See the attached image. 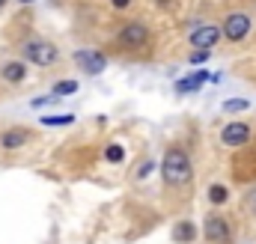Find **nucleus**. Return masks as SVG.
I'll return each mask as SVG.
<instances>
[{"label": "nucleus", "instance_id": "5", "mask_svg": "<svg viewBox=\"0 0 256 244\" xmlns=\"http://www.w3.org/2000/svg\"><path fill=\"white\" fill-rule=\"evenodd\" d=\"M116 45L126 51H140L149 45V27L143 21H128L126 27L116 33Z\"/></svg>", "mask_w": 256, "mask_h": 244}, {"label": "nucleus", "instance_id": "18", "mask_svg": "<svg viewBox=\"0 0 256 244\" xmlns=\"http://www.w3.org/2000/svg\"><path fill=\"white\" fill-rule=\"evenodd\" d=\"M244 212L256 218V184H250V188H248V194H244Z\"/></svg>", "mask_w": 256, "mask_h": 244}, {"label": "nucleus", "instance_id": "1", "mask_svg": "<svg viewBox=\"0 0 256 244\" xmlns=\"http://www.w3.org/2000/svg\"><path fill=\"white\" fill-rule=\"evenodd\" d=\"M161 179H164L167 188H176V190H182V188H188V184L194 182V161L182 146H170V149L164 152Z\"/></svg>", "mask_w": 256, "mask_h": 244}, {"label": "nucleus", "instance_id": "10", "mask_svg": "<svg viewBox=\"0 0 256 244\" xmlns=\"http://www.w3.org/2000/svg\"><path fill=\"white\" fill-rule=\"evenodd\" d=\"M30 137H33V131H30V128H21V125H15V128H6V131L0 134V149H6V152H15V149L27 146V143H30Z\"/></svg>", "mask_w": 256, "mask_h": 244}, {"label": "nucleus", "instance_id": "13", "mask_svg": "<svg viewBox=\"0 0 256 244\" xmlns=\"http://www.w3.org/2000/svg\"><path fill=\"white\" fill-rule=\"evenodd\" d=\"M194 238H196V226H194L191 220H179L173 226V242L176 244H191Z\"/></svg>", "mask_w": 256, "mask_h": 244}, {"label": "nucleus", "instance_id": "16", "mask_svg": "<svg viewBox=\"0 0 256 244\" xmlns=\"http://www.w3.org/2000/svg\"><path fill=\"white\" fill-rule=\"evenodd\" d=\"M72 92H78V80H60V84H54V96H72Z\"/></svg>", "mask_w": 256, "mask_h": 244}, {"label": "nucleus", "instance_id": "11", "mask_svg": "<svg viewBox=\"0 0 256 244\" xmlns=\"http://www.w3.org/2000/svg\"><path fill=\"white\" fill-rule=\"evenodd\" d=\"M0 78H3L6 84H21V80L27 78V66H24L21 60L3 62V68H0Z\"/></svg>", "mask_w": 256, "mask_h": 244}, {"label": "nucleus", "instance_id": "2", "mask_svg": "<svg viewBox=\"0 0 256 244\" xmlns=\"http://www.w3.org/2000/svg\"><path fill=\"white\" fill-rule=\"evenodd\" d=\"M220 30H224V39H226V42L238 45V42H244V39L256 30V21H254V15H250V12L236 9V12H230V15L224 18Z\"/></svg>", "mask_w": 256, "mask_h": 244}, {"label": "nucleus", "instance_id": "12", "mask_svg": "<svg viewBox=\"0 0 256 244\" xmlns=\"http://www.w3.org/2000/svg\"><path fill=\"white\" fill-rule=\"evenodd\" d=\"M214 74H208V72H194L191 78H182V80H176V92H196L206 80H212Z\"/></svg>", "mask_w": 256, "mask_h": 244}, {"label": "nucleus", "instance_id": "15", "mask_svg": "<svg viewBox=\"0 0 256 244\" xmlns=\"http://www.w3.org/2000/svg\"><path fill=\"white\" fill-rule=\"evenodd\" d=\"M248 108H250V98H230V102H224V114H242Z\"/></svg>", "mask_w": 256, "mask_h": 244}, {"label": "nucleus", "instance_id": "23", "mask_svg": "<svg viewBox=\"0 0 256 244\" xmlns=\"http://www.w3.org/2000/svg\"><path fill=\"white\" fill-rule=\"evenodd\" d=\"M3 6H6V0H0V9H3Z\"/></svg>", "mask_w": 256, "mask_h": 244}, {"label": "nucleus", "instance_id": "6", "mask_svg": "<svg viewBox=\"0 0 256 244\" xmlns=\"http://www.w3.org/2000/svg\"><path fill=\"white\" fill-rule=\"evenodd\" d=\"M254 140V128L248 125V122H226L224 128H220V143L226 146V149H242V146H248Z\"/></svg>", "mask_w": 256, "mask_h": 244}, {"label": "nucleus", "instance_id": "7", "mask_svg": "<svg viewBox=\"0 0 256 244\" xmlns=\"http://www.w3.org/2000/svg\"><path fill=\"white\" fill-rule=\"evenodd\" d=\"M232 176H236V182H244V184L256 182V137L248 143V152L232 161Z\"/></svg>", "mask_w": 256, "mask_h": 244}, {"label": "nucleus", "instance_id": "8", "mask_svg": "<svg viewBox=\"0 0 256 244\" xmlns=\"http://www.w3.org/2000/svg\"><path fill=\"white\" fill-rule=\"evenodd\" d=\"M220 39H224L220 24H200L196 30H191V36H188V42H191L196 51H212Z\"/></svg>", "mask_w": 256, "mask_h": 244}, {"label": "nucleus", "instance_id": "3", "mask_svg": "<svg viewBox=\"0 0 256 244\" xmlns=\"http://www.w3.org/2000/svg\"><path fill=\"white\" fill-rule=\"evenodd\" d=\"M21 57L27 62H33V66L48 68V66H54V62L60 60V51H57V45H51L45 39H30V42L21 45Z\"/></svg>", "mask_w": 256, "mask_h": 244}, {"label": "nucleus", "instance_id": "19", "mask_svg": "<svg viewBox=\"0 0 256 244\" xmlns=\"http://www.w3.org/2000/svg\"><path fill=\"white\" fill-rule=\"evenodd\" d=\"M74 116H45L42 125H48V128H60V125H72Z\"/></svg>", "mask_w": 256, "mask_h": 244}, {"label": "nucleus", "instance_id": "14", "mask_svg": "<svg viewBox=\"0 0 256 244\" xmlns=\"http://www.w3.org/2000/svg\"><path fill=\"white\" fill-rule=\"evenodd\" d=\"M208 202L212 206H226L230 202V188L226 184H220V182H214V184H208Z\"/></svg>", "mask_w": 256, "mask_h": 244}, {"label": "nucleus", "instance_id": "17", "mask_svg": "<svg viewBox=\"0 0 256 244\" xmlns=\"http://www.w3.org/2000/svg\"><path fill=\"white\" fill-rule=\"evenodd\" d=\"M104 155H108V161H110V164H120V161H122V158H126V149H122V146H120V143H110V146H108V152H104Z\"/></svg>", "mask_w": 256, "mask_h": 244}, {"label": "nucleus", "instance_id": "20", "mask_svg": "<svg viewBox=\"0 0 256 244\" xmlns=\"http://www.w3.org/2000/svg\"><path fill=\"white\" fill-rule=\"evenodd\" d=\"M208 54H212V51H196V54H191L188 60H191V62H206V60H208Z\"/></svg>", "mask_w": 256, "mask_h": 244}, {"label": "nucleus", "instance_id": "4", "mask_svg": "<svg viewBox=\"0 0 256 244\" xmlns=\"http://www.w3.org/2000/svg\"><path fill=\"white\" fill-rule=\"evenodd\" d=\"M202 236L208 244H232V224L220 212H208L202 220Z\"/></svg>", "mask_w": 256, "mask_h": 244}, {"label": "nucleus", "instance_id": "22", "mask_svg": "<svg viewBox=\"0 0 256 244\" xmlns=\"http://www.w3.org/2000/svg\"><path fill=\"white\" fill-rule=\"evenodd\" d=\"M110 6H114V9H128L131 0H110Z\"/></svg>", "mask_w": 256, "mask_h": 244}, {"label": "nucleus", "instance_id": "24", "mask_svg": "<svg viewBox=\"0 0 256 244\" xmlns=\"http://www.w3.org/2000/svg\"><path fill=\"white\" fill-rule=\"evenodd\" d=\"M21 3H33V0H21Z\"/></svg>", "mask_w": 256, "mask_h": 244}, {"label": "nucleus", "instance_id": "21", "mask_svg": "<svg viewBox=\"0 0 256 244\" xmlns=\"http://www.w3.org/2000/svg\"><path fill=\"white\" fill-rule=\"evenodd\" d=\"M152 167H155V164H152V161H146V164H143V167H140V170H137V179H146V176H149V170H152Z\"/></svg>", "mask_w": 256, "mask_h": 244}, {"label": "nucleus", "instance_id": "9", "mask_svg": "<svg viewBox=\"0 0 256 244\" xmlns=\"http://www.w3.org/2000/svg\"><path fill=\"white\" fill-rule=\"evenodd\" d=\"M74 62H78L86 74H102V72L108 68V57H104L102 51H86V48L74 54Z\"/></svg>", "mask_w": 256, "mask_h": 244}]
</instances>
